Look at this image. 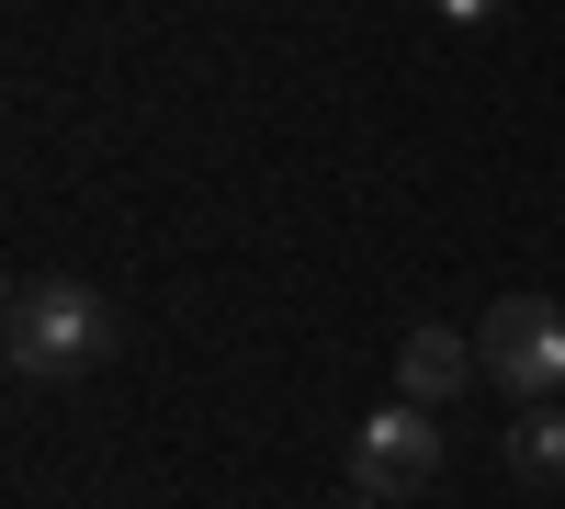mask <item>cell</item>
I'll return each instance as SVG.
<instances>
[{
	"instance_id": "6da1fadb",
	"label": "cell",
	"mask_w": 565,
	"mask_h": 509,
	"mask_svg": "<svg viewBox=\"0 0 565 509\" xmlns=\"http://www.w3.org/2000/svg\"><path fill=\"white\" fill-rule=\"evenodd\" d=\"M12 374L23 385H79L114 362V306L79 284V272H23L12 284Z\"/></svg>"
},
{
	"instance_id": "7a4b0ae2",
	"label": "cell",
	"mask_w": 565,
	"mask_h": 509,
	"mask_svg": "<svg viewBox=\"0 0 565 509\" xmlns=\"http://www.w3.org/2000/svg\"><path fill=\"white\" fill-rule=\"evenodd\" d=\"M476 362H487V385H509L521 407L565 396V306L554 295H498L476 317Z\"/></svg>"
},
{
	"instance_id": "3957f363",
	"label": "cell",
	"mask_w": 565,
	"mask_h": 509,
	"mask_svg": "<svg viewBox=\"0 0 565 509\" xmlns=\"http://www.w3.org/2000/svg\"><path fill=\"white\" fill-rule=\"evenodd\" d=\"M441 476V431H430V407H373V420L351 431V487L362 498H407V487H430Z\"/></svg>"
},
{
	"instance_id": "277c9868",
	"label": "cell",
	"mask_w": 565,
	"mask_h": 509,
	"mask_svg": "<svg viewBox=\"0 0 565 509\" xmlns=\"http://www.w3.org/2000/svg\"><path fill=\"white\" fill-rule=\"evenodd\" d=\"M463 385H487V362H476L463 329H407V340H396V396H407V407H452Z\"/></svg>"
},
{
	"instance_id": "5b68a950",
	"label": "cell",
	"mask_w": 565,
	"mask_h": 509,
	"mask_svg": "<svg viewBox=\"0 0 565 509\" xmlns=\"http://www.w3.org/2000/svg\"><path fill=\"white\" fill-rule=\"evenodd\" d=\"M509 476H532V487H565V407H521L509 420Z\"/></svg>"
},
{
	"instance_id": "8992f818",
	"label": "cell",
	"mask_w": 565,
	"mask_h": 509,
	"mask_svg": "<svg viewBox=\"0 0 565 509\" xmlns=\"http://www.w3.org/2000/svg\"><path fill=\"white\" fill-rule=\"evenodd\" d=\"M430 12H441V23H498L509 0H430Z\"/></svg>"
},
{
	"instance_id": "52a82bcc",
	"label": "cell",
	"mask_w": 565,
	"mask_h": 509,
	"mask_svg": "<svg viewBox=\"0 0 565 509\" xmlns=\"http://www.w3.org/2000/svg\"><path fill=\"white\" fill-rule=\"evenodd\" d=\"M340 509H396V498H340Z\"/></svg>"
}]
</instances>
